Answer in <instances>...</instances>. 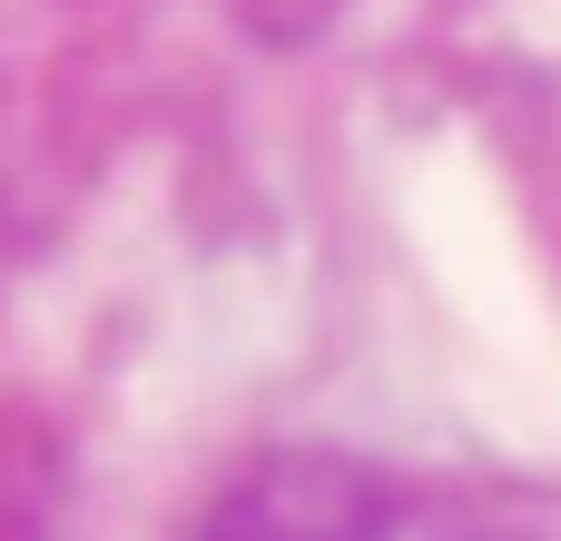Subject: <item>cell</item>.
<instances>
[]
</instances>
